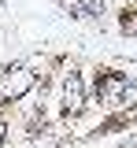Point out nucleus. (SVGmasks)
Returning <instances> with one entry per match:
<instances>
[{
	"instance_id": "nucleus-7",
	"label": "nucleus",
	"mask_w": 137,
	"mask_h": 148,
	"mask_svg": "<svg viewBox=\"0 0 137 148\" xmlns=\"http://www.w3.org/2000/svg\"><path fill=\"white\" fill-rule=\"evenodd\" d=\"M134 4H137V0H134Z\"/></svg>"
},
{
	"instance_id": "nucleus-4",
	"label": "nucleus",
	"mask_w": 137,
	"mask_h": 148,
	"mask_svg": "<svg viewBox=\"0 0 137 148\" xmlns=\"http://www.w3.org/2000/svg\"><path fill=\"white\" fill-rule=\"evenodd\" d=\"M119 26H122V30H126L130 37H137V15H134V11H122V18H119Z\"/></svg>"
},
{
	"instance_id": "nucleus-5",
	"label": "nucleus",
	"mask_w": 137,
	"mask_h": 148,
	"mask_svg": "<svg viewBox=\"0 0 137 148\" xmlns=\"http://www.w3.org/2000/svg\"><path fill=\"white\" fill-rule=\"evenodd\" d=\"M82 8L89 15H104V0H82Z\"/></svg>"
},
{
	"instance_id": "nucleus-3",
	"label": "nucleus",
	"mask_w": 137,
	"mask_h": 148,
	"mask_svg": "<svg viewBox=\"0 0 137 148\" xmlns=\"http://www.w3.org/2000/svg\"><path fill=\"white\" fill-rule=\"evenodd\" d=\"M85 108V82H82V74H67V82H63V111L67 115H78Z\"/></svg>"
},
{
	"instance_id": "nucleus-6",
	"label": "nucleus",
	"mask_w": 137,
	"mask_h": 148,
	"mask_svg": "<svg viewBox=\"0 0 137 148\" xmlns=\"http://www.w3.org/2000/svg\"><path fill=\"white\" fill-rule=\"evenodd\" d=\"M4 137H8V126H4V122H0V141H4Z\"/></svg>"
},
{
	"instance_id": "nucleus-2",
	"label": "nucleus",
	"mask_w": 137,
	"mask_h": 148,
	"mask_svg": "<svg viewBox=\"0 0 137 148\" xmlns=\"http://www.w3.org/2000/svg\"><path fill=\"white\" fill-rule=\"evenodd\" d=\"M30 89H34L30 67H8V71L0 74V96H4V100H22Z\"/></svg>"
},
{
	"instance_id": "nucleus-1",
	"label": "nucleus",
	"mask_w": 137,
	"mask_h": 148,
	"mask_svg": "<svg viewBox=\"0 0 137 148\" xmlns=\"http://www.w3.org/2000/svg\"><path fill=\"white\" fill-rule=\"evenodd\" d=\"M97 96H100V104H108V108L126 104V96H130V78H126V74H119V71L97 74Z\"/></svg>"
}]
</instances>
